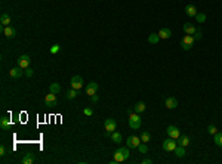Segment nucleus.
<instances>
[{
	"label": "nucleus",
	"instance_id": "nucleus-14",
	"mask_svg": "<svg viewBox=\"0 0 222 164\" xmlns=\"http://www.w3.org/2000/svg\"><path fill=\"white\" fill-rule=\"evenodd\" d=\"M3 33H5V36L8 37V39H14V37H15V34H16L15 28H14V27H10V25L5 27V30H3Z\"/></svg>",
	"mask_w": 222,
	"mask_h": 164
},
{
	"label": "nucleus",
	"instance_id": "nucleus-26",
	"mask_svg": "<svg viewBox=\"0 0 222 164\" xmlns=\"http://www.w3.org/2000/svg\"><path fill=\"white\" fill-rule=\"evenodd\" d=\"M141 140H142L144 144H148L151 140V135L148 133V132H142V133H141Z\"/></svg>",
	"mask_w": 222,
	"mask_h": 164
},
{
	"label": "nucleus",
	"instance_id": "nucleus-7",
	"mask_svg": "<svg viewBox=\"0 0 222 164\" xmlns=\"http://www.w3.org/2000/svg\"><path fill=\"white\" fill-rule=\"evenodd\" d=\"M141 142H142V140H141L138 136H129L126 144H127V148H138Z\"/></svg>",
	"mask_w": 222,
	"mask_h": 164
},
{
	"label": "nucleus",
	"instance_id": "nucleus-23",
	"mask_svg": "<svg viewBox=\"0 0 222 164\" xmlns=\"http://www.w3.org/2000/svg\"><path fill=\"white\" fill-rule=\"evenodd\" d=\"M49 90H51L52 93L58 95V93L61 92V86H59V83H52L51 86H49Z\"/></svg>",
	"mask_w": 222,
	"mask_h": 164
},
{
	"label": "nucleus",
	"instance_id": "nucleus-16",
	"mask_svg": "<svg viewBox=\"0 0 222 164\" xmlns=\"http://www.w3.org/2000/svg\"><path fill=\"white\" fill-rule=\"evenodd\" d=\"M0 127L3 129V130H8V129L10 127V120H9V118L5 117V115L0 118Z\"/></svg>",
	"mask_w": 222,
	"mask_h": 164
},
{
	"label": "nucleus",
	"instance_id": "nucleus-18",
	"mask_svg": "<svg viewBox=\"0 0 222 164\" xmlns=\"http://www.w3.org/2000/svg\"><path fill=\"white\" fill-rule=\"evenodd\" d=\"M0 24L8 27L10 24V16L8 15V13H2V15H0Z\"/></svg>",
	"mask_w": 222,
	"mask_h": 164
},
{
	"label": "nucleus",
	"instance_id": "nucleus-39",
	"mask_svg": "<svg viewBox=\"0 0 222 164\" xmlns=\"http://www.w3.org/2000/svg\"><path fill=\"white\" fill-rule=\"evenodd\" d=\"M6 154H8V152H6V148L5 146H0V157H5Z\"/></svg>",
	"mask_w": 222,
	"mask_h": 164
},
{
	"label": "nucleus",
	"instance_id": "nucleus-31",
	"mask_svg": "<svg viewBox=\"0 0 222 164\" xmlns=\"http://www.w3.org/2000/svg\"><path fill=\"white\" fill-rule=\"evenodd\" d=\"M138 149H139V152L141 154H147L148 152V146H147V144H139V146H138Z\"/></svg>",
	"mask_w": 222,
	"mask_h": 164
},
{
	"label": "nucleus",
	"instance_id": "nucleus-21",
	"mask_svg": "<svg viewBox=\"0 0 222 164\" xmlns=\"http://www.w3.org/2000/svg\"><path fill=\"white\" fill-rule=\"evenodd\" d=\"M111 139H113V142H116V144H122V142H123V136L120 133H117V132H113V133H111Z\"/></svg>",
	"mask_w": 222,
	"mask_h": 164
},
{
	"label": "nucleus",
	"instance_id": "nucleus-9",
	"mask_svg": "<svg viewBox=\"0 0 222 164\" xmlns=\"http://www.w3.org/2000/svg\"><path fill=\"white\" fill-rule=\"evenodd\" d=\"M30 56L28 55H21L19 58H18V65H19L21 68H28L30 67Z\"/></svg>",
	"mask_w": 222,
	"mask_h": 164
},
{
	"label": "nucleus",
	"instance_id": "nucleus-3",
	"mask_svg": "<svg viewBox=\"0 0 222 164\" xmlns=\"http://www.w3.org/2000/svg\"><path fill=\"white\" fill-rule=\"evenodd\" d=\"M176 146H178V144H176V139L169 138V139H166V140H163V149H165V151H167V152L175 151Z\"/></svg>",
	"mask_w": 222,
	"mask_h": 164
},
{
	"label": "nucleus",
	"instance_id": "nucleus-15",
	"mask_svg": "<svg viewBox=\"0 0 222 164\" xmlns=\"http://www.w3.org/2000/svg\"><path fill=\"white\" fill-rule=\"evenodd\" d=\"M185 13L188 16H196L198 12H197V9H196V6L194 5H187L185 6Z\"/></svg>",
	"mask_w": 222,
	"mask_h": 164
},
{
	"label": "nucleus",
	"instance_id": "nucleus-30",
	"mask_svg": "<svg viewBox=\"0 0 222 164\" xmlns=\"http://www.w3.org/2000/svg\"><path fill=\"white\" fill-rule=\"evenodd\" d=\"M196 19H197V22H198V24H203V22L206 21V15H204V13H202V12H198V13L196 15Z\"/></svg>",
	"mask_w": 222,
	"mask_h": 164
},
{
	"label": "nucleus",
	"instance_id": "nucleus-22",
	"mask_svg": "<svg viewBox=\"0 0 222 164\" xmlns=\"http://www.w3.org/2000/svg\"><path fill=\"white\" fill-rule=\"evenodd\" d=\"M178 142H179V145H181V146H188V145H190V138H188V136H179V138H178Z\"/></svg>",
	"mask_w": 222,
	"mask_h": 164
},
{
	"label": "nucleus",
	"instance_id": "nucleus-1",
	"mask_svg": "<svg viewBox=\"0 0 222 164\" xmlns=\"http://www.w3.org/2000/svg\"><path fill=\"white\" fill-rule=\"evenodd\" d=\"M129 113V127L132 130H138L141 127V124H142V120H141L139 114L138 113H132V111H127Z\"/></svg>",
	"mask_w": 222,
	"mask_h": 164
},
{
	"label": "nucleus",
	"instance_id": "nucleus-13",
	"mask_svg": "<svg viewBox=\"0 0 222 164\" xmlns=\"http://www.w3.org/2000/svg\"><path fill=\"white\" fill-rule=\"evenodd\" d=\"M165 105L166 108H169V109H173V108L178 107V101H176L175 98H167L165 101Z\"/></svg>",
	"mask_w": 222,
	"mask_h": 164
},
{
	"label": "nucleus",
	"instance_id": "nucleus-5",
	"mask_svg": "<svg viewBox=\"0 0 222 164\" xmlns=\"http://www.w3.org/2000/svg\"><path fill=\"white\" fill-rule=\"evenodd\" d=\"M116 127H117L116 120H113V118H107V120H105V123H104V129H105L107 132L113 133V132H116Z\"/></svg>",
	"mask_w": 222,
	"mask_h": 164
},
{
	"label": "nucleus",
	"instance_id": "nucleus-25",
	"mask_svg": "<svg viewBox=\"0 0 222 164\" xmlns=\"http://www.w3.org/2000/svg\"><path fill=\"white\" fill-rule=\"evenodd\" d=\"M145 108H147V107H145L144 102H138L136 105H135V113H138V114H139V113H144Z\"/></svg>",
	"mask_w": 222,
	"mask_h": 164
},
{
	"label": "nucleus",
	"instance_id": "nucleus-36",
	"mask_svg": "<svg viewBox=\"0 0 222 164\" xmlns=\"http://www.w3.org/2000/svg\"><path fill=\"white\" fill-rule=\"evenodd\" d=\"M59 49H61V47H59V45H53V46L51 47V53H58V52H59Z\"/></svg>",
	"mask_w": 222,
	"mask_h": 164
},
{
	"label": "nucleus",
	"instance_id": "nucleus-33",
	"mask_svg": "<svg viewBox=\"0 0 222 164\" xmlns=\"http://www.w3.org/2000/svg\"><path fill=\"white\" fill-rule=\"evenodd\" d=\"M202 30H200V28H197L196 30V33H194V39H196V40H200V39H202Z\"/></svg>",
	"mask_w": 222,
	"mask_h": 164
},
{
	"label": "nucleus",
	"instance_id": "nucleus-38",
	"mask_svg": "<svg viewBox=\"0 0 222 164\" xmlns=\"http://www.w3.org/2000/svg\"><path fill=\"white\" fill-rule=\"evenodd\" d=\"M90 101H92V103H96L99 101L98 95H96V93H95V95H92V96H90Z\"/></svg>",
	"mask_w": 222,
	"mask_h": 164
},
{
	"label": "nucleus",
	"instance_id": "nucleus-19",
	"mask_svg": "<svg viewBox=\"0 0 222 164\" xmlns=\"http://www.w3.org/2000/svg\"><path fill=\"white\" fill-rule=\"evenodd\" d=\"M159 36H160V39H169V37L172 36V31L169 30V28H161V30L159 31Z\"/></svg>",
	"mask_w": 222,
	"mask_h": 164
},
{
	"label": "nucleus",
	"instance_id": "nucleus-28",
	"mask_svg": "<svg viewBox=\"0 0 222 164\" xmlns=\"http://www.w3.org/2000/svg\"><path fill=\"white\" fill-rule=\"evenodd\" d=\"M77 95H79L77 89H71V90L67 92V99H74V98H77Z\"/></svg>",
	"mask_w": 222,
	"mask_h": 164
},
{
	"label": "nucleus",
	"instance_id": "nucleus-37",
	"mask_svg": "<svg viewBox=\"0 0 222 164\" xmlns=\"http://www.w3.org/2000/svg\"><path fill=\"white\" fill-rule=\"evenodd\" d=\"M33 74H34V71H33V68H25V76H28V77H31V76H33Z\"/></svg>",
	"mask_w": 222,
	"mask_h": 164
},
{
	"label": "nucleus",
	"instance_id": "nucleus-12",
	"mask_svg": "<svg viewBox=\"0 0 222 164\" xmlns=\"http://www.w3.org/2000/svg\"><path fill=\"white\" fill-rule=\"evenodd\" d=\"M34 160H36V157H34L33 152H27V154L22 157L21 163H22V164H33V163H34Z\"/></svg>",
	"mask_w": 222,
	"mask_h": 164
},
{
	"label": "nucleus",
	"instance_id": "nucleus-35",
	"mask_svg": "<svg viewBox=\"0 0 222 164\" xmlns=\"http://www.w3.org/2000/svg\"><path fill=\"white\" fill-rule=\"evenodd\" d=\"M181 47H182V49H184V50H190V49H191L192 46H190V45H187V43H185V41H184V40H181Z\"/></svg>",
	"mask_w": 222,
	"mask_h": 164
},
{
	"label": "nucleus",
	"instance_id": "nucleus-2",
	"mask_svg": "<svg viewBox=\"0 0 222 164\" xmlns=\"http://www.w3.org/2000/svg\"><path fill=\"white\" fill-rule=\"evenodd\" d=\"M129 148L126 146V148H119L116 152H114V161L116 163H123L126 160L129 158Z\"/></svg>",
	"mask_w": 222,
	"mask_h": 164
},
{
	"label": "nucleus",
	"instance_id": "nucleus-40",
	"mask_svg": "<svg viewBox=\"0 0 222 164\" xmlns=\"http://www.w3.org/2000/svg\"><path fill=\"white\" fill-rule=\"evenodd\" d=\"M151 163H153V160H151V158H144V160H142V164H151Z\"/></svg>",
	"mask_w": 222,
	"mask_h": 164
},
{
	"label": "nucleus",
	"instance_id": "nucleus-10",
	"mask_svg": "<svg viewBox=\"0 0 222 164\" xmlns=\"http://www.w3.org/2000/svg\"><path fill=\"white\" fill-rule=\"evenodd\" d=\"M22 70H24V68H21L19 65H18V67H15V68H12V70H10V71H9V76H10L12 78H19L21 76L24 74V71H22Z\"/></svg>",
	"mask_w": 222,
	"mask_h": 164
},
{
	"label": "nucleus",
	"instance_id": "nucleus-34",
	"mask_svg": "<svg viewBox=\"0 0 222 164\" xmlns=\"http://www.w3.org/2000/svg\"><path fill=\"white\" fill-rule=\"evenodd\" d=\"M83 114H84V115H88V117H90V115L93 114V109H92V108H84V109H83Z\"/></svg>",
	"mask_w": 222,
	"mask_h": 164
},
{
	"label": "nucleus",
	"instance_id": "nucleus-4",
	"mask_svg": "<svg viewBox=\"0 0 222 164\" xmlns=\"http://www.w3.org/2000/svg\"><path fill=\"white\" fill-rule=\"evenodd\" d=\"M45 105L49 108H53L57 107V95L55 93H49V95H46V98H45Z\"/></svg>",
	"mask_w": 222,
	"mask_h": 164
},
{
	"label": "nucleus",
	"instance_id": "nucleus-27",
	"mask_svg": "<svg viewBox=\"0 0 222 164\" xmlns=\"http://www.w3.org/2000/svg\"><path fill=\"white\" fill-rule=\"evenodd\" d=\"M213 140H215V144L218 146H222V133L221 132H218L216 135H213Z\"/></svg>",
	"mask_w": 222,
	"mask_h": 164
},
{
	"label": "nucleus",
	"instance_id": "nucleus-20",
	"mask_svg": "<svg viewBox=\"0 0 222 164\" xmlns=\"http://www.w3.org/2000/svg\"><path fill=\"white\" fill-rule=\"evenodd\" d=\"M196 27L192 25V24H184V31H185V34H194V33H196Z\"/></svg>",
	"mask_w": 222,
	"mask_h": 164
},
{
	"label": "nucleus",
	"instance_id": "nucleus-29",
	"mask_svg": "<svg viewBox=\"0 0 222 164\" xmlns=\"http://www.w3.org/2000/svg\"><path fill=\"white\" fill-rule=\"evenodd\" d=\"M182 40L185 41L187 45H190V46H192V45H194V40H196V39H194V36H191V34H187V36L184 37Z\"/></svg>",
	"mask_w": 222,
	"mask_h": 164
},
{
	"label": "nucleus",
	"instance_id": "nucleus-11",
	"mask_svg": "<svg viewBox=\"0 0 222 164\" xmlns=\"http://www.w3.org/2000/svg\"><path fill=\"white\" fill-rule=\"evenodd\" d=\"M96 90H98V83H96V82L89 83L88 87H86V95L92 96V95H95V93H96Z\"/></svg>",
	"mask_w": 222,
	"mask_h": 164
},
{
	"label": "nucleus",
	"instance_id": "nucleus-24",
	"mask_svg": "<svg viewBox=\"0 0 222 164\" xmlns=\"http://www.w3.org/2000/svg\"><path fill=\"white\" fill-rule=\"evenodd\" d=\"M173 152H175V154H176V157H179V158H182V157L185 155V146H181V145H179V146H176V149H175V151H173Z\"/></svg>",
	"mask_w": 222,
	"mask_h": 164
},
{
	"label": "nucleus",
	"instance_id": "nucleus-6",
	"mask_svg": "<svg viewBox=\"0 0 222 164\" xmlns=\"http://www.w3.org/2000/svg\"><path fill=\"white\" fill-rule=\"evenodd\" d=\"M166 133L169 135V138H173V139H178L181 136V132H179V129L176 127V126H169V127L166 129Z\"/></svg>",
	"mask_w": 222,
	"mask_h": 164
},
{
	"label": "nucleus",
	"instance_id": "nucleus-32",
	"mask_svg": "<svg viewBox=\"0 0 222 164\" xmlns=\"http://www.w3.org/2000/svg\"><path fill=\"white\" fill-rule=\"evenodd\" d=\"M207 132H209V135H216L218 133V129L215 124H209V127H207Z\"/></svg>",
	"mask_w": 222,
	"mask_h": 164
},
{
	"label": "nucleus",
	"instance_id": "nucleus-8",
	"mask_svg": "<svg viewBox=\"0 0 222 164\" xmlns=\"http://www.w3.org/2000/svg\"><path fill=\"white\" fill-rule=\"evenodd\" d=\"M71 87L73 89H77V90H80L83 87V78L80 77V76H74V77L71 78Z\"/></svg>",
	"mask_w": 222,
	"mask_h": 164
},
{
	"label": "nucleus",
	"instance_id": "nucleus-17",
	"mask_svg": "<svg viewBox=\"0 0 222 164\" xmlns=\"http://www.w3.org/2000/svg\"><path fill=\"white\" fill-rule=\"evenodd\" d=\"M148 41H150L151 45H157V43L160 41V36H159V33H151L150 36H148Z\"/></svg>",
	"mask_w": 222,
	"mask_h": 164
}]
</instances>
